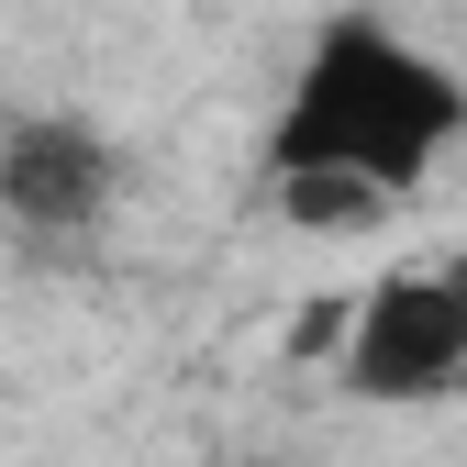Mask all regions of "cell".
Masks as SVG:
<instances>
[{"label":"cell","mask_w":467,"mask_h":467,"mask_svg":"<svg viewBox=\"0 0 467 467\" xmlns=\"http://www.w3.org/2000/svg\"><path fill=\"white\" fill-rule=\"evenodd\" d=\"M467 145V78L389 12H334L267 111V201L289 223H357L412 201Z\"/></svg>","instance_id":"obj_1"},{"label":"cell","mask_w":467,"mask_h":467,"mask_svg":"<svg viewBox=\"0 0 467 467\" xmlns=\"http://www.w3.org/2000/svg\"><path fill=\"white\" fill-rule=\"evenodd\" d=\"M334 379L357 400H379V412L456 400L467 389V245L368 278L345 301V323H334Z\"/></svg>","instance_id":"obj_2"},{"label":"cell","mask_w":467,"mask_h":467,"mask_svg":"<svg viewBox=\"0 0 467 467\" xmlns=\"http://www.w3.org/2000/svg\"><path fill=\"white\" fill-rule=\"evenodd\" d=\"M123 201V145L78 111H34V123L0 134V223L45 234V245H78V234L111 223Z\"/></svg>","instance_id":"obj_3"}]
</instances>
